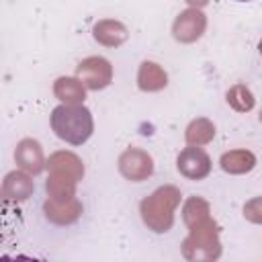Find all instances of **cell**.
I'll return each instance as SVG.
<instances>
[{"instance_id": "obj_11", "label": "cell", "mask_w": 262, "mask_h": 262, "mask_svg": "<svg viewBox=\"0 0 262 262\" xmlns=\"http://www.w3.org/2000/svg\"><path fill=\"white\" fill-rule=\"evenodd\" d=\"M166 86L164 70L154 61H143L139 68V88L141 90H160Z\"/></svg>"}, {"instance_id": "obj_14", "label": "cell", "mask_w": 262, "mask_h": 262, "mask_svg": "<svg viewBox=\"0 0 262 262\" xmlns=\"http://www.w3.org/2000/svg\"><path fill=\"white\" fill-rule=\"evenodd\" d=\"M227 102H229L235 111L244 113V111L254 108V94H252L244 84H235V86H231V88L227 90Z\"/></svg>"}, {"instance_id": "obj_15", "label": "cell", "mask_w": 262, "mask_h": 262, "mask_svg": "<svg viewBox=\"0 0 262 262\" xmlns=\"http://www.w3.org/2000/svg\"><path fill=\"white\" fill-rule=\"evenodd\" d=\"M244 215L254 221V223H262V199H254L244 207Z\"/></svg>"}, {"instance_id": "obj_2", "label": "cell", "mask_w": 262, "mask_h": 262, "mask_svg": "<svg viewBox=\"0 0 262 262\" xmlns=\"http://www.w3.org/2000/svg\"><path fill=\"white\" fill-rule=\"evenodd\" d=\"M178 203H180V192L174 186L158 188L151 196H147L141 203V217L145 225H149L158 233L168 231L172 227L174 209Z\"/></svg>"}, {"instance_id": "obj_16", "label": "cell", "mask_w": 262, "mask_h": 262, "mask_svg": "<svg viewBox=\"0 0 262 262\" xmlns=\"http://www.w3.org/2000/svg\"><path fill=\"white\" fill-rule=\"evenodd\" d=\"M186 2H190V4H199V6L207 4V0H186Z\"/></svg>"}, {"instance_id": "obj_7", "label": "cell", "mask_w": 262, "mask_h": 262, "mask_svg": "<svg viewBox=\"0 0 262 262\" xmlns=\"http://www.w3.org/2000/svg\"><path fill=\"white\" fill-rule=\"evenodd\" d=\"M16 162L25 170H29L33 174L41 172L43 170V151H41V145L37 141H33V139L20 141L18 147H16Z\"/></svg>"}, {"instance_id": "obj_3", "label": "cell", "mask_w": 262, "mask_h": 262, "mask_svg": "<svg viewBox=\"0 0 262 262\" xmlns=\"http://www.w3.org/2000/svg\"><path fill=\"white\" fill-rule=\"evenodd\" d=\"M78 78L90 90H100L111 84L113 68L104 57H86L78 63Z\"/></svg>"}, {"instance_id": "obj_17", "label": "cell", "mask_w": 262, "mask_h": 262, "mask_svg": "<svg viewBox=\"0 0 262 262\" xmlns=\"http://www.w3.org/2000/svg\"><path fill=\"white\" fill-rule=\"evenodd\" d=\"M258 49H260V55H262V41H260V45H258Z\"/></svg>"}, {"instance_id": "obj_13", "label": "cell", "mask_w": 262, "mask_h": 262, "mask_svg": "<svg viewBox=\"0 0 262 262\" xmlns=\"http://www.w3.org/2000/svg\"><path fill=\"white\" fill-rule=\"evenodd\" d=\"M213 135H215V127L207 119H196L186 129V141L188 143H196V145L207 143Z\"/></svg>"}, {"instance_id": "obj_10", "label": "cell", "mask_w": 262, "mask_h": 262, "mask_svg": "<svg viewBox=\"0 0 262 262\" xmlns=\"http://www.w3.org/2000/svg\"><path fill=\"white\" fill-rule=\"evenodd\" d=\"M53 90L55 96L66 104H82L84 100V84L76 78H59Z\"/></svg>"}, {"instance_id": "obj_18", "label": "cell", "mask_w": 262, "mask_h": 262, "mask_svg": "<svg viewBox=\"0 0 262 262\" xmlns=\"http://www.w3.org/2000/svg\"><path fill=\"white\" fill-rule=\"evenodd\" d=\"M235 2H250V0H235Z\"/></svg>"}, {"instance_id": "obj_1", "label": "cell", "mask_w": 262, "mask_h": 262, "mask_svg": "<svg viewBox=\"0 0 262 262\" xmlns=\"http://www.w3.org/2000/svg\"><path fill=\"white\" fill-rule=\"evenodd\" d=\"M51 129L72 145H82L92 135V115L82 104H61L51 111Z\"/></svg>"}, {"instance_id": "obj_5", "label": "cell", "mask_w": 262, "mask_h": 262, "mask_svg": "<svg viewBox=\"0 0 262 262\" xmlns=\"http://www.w3.org/2000/svg\"><path fill=\"white\" fill-rule=\"evenodd\" d=\"M178 172L190 180H203L211 172V160L205 149L196 147H184L178 156Z\"/></svg>"}, {"instance_id": "obj_12", "label": "cell", "mask_w": 262, "mask_h": 262, "mask_svg": "<svg viewBox=\"0 0 262 262\" xmlns=\"http://www.w3.org/2000/svg\"><path fill=\"white\" fill-rule=\"evenodd\" d=\"M33 190V182L20 174V172H12L6 176V182H4V192L10 196V199H16V201H25Z\"/></svg>"}, {"instance_id": "obj_19", "label": "cell", "mask_w": 262, "mask_h": 262, "mask_svg": "<svg viewBox=\"0 0 262 262\" xmlns=\"http://www.w3.org/2000/svg\"><path fill=\"white\" fill-rule=\"evenodd\" d=\"M260 121H262V113H260Z\"/></svg>"}, {"instance_id": "obj_8", "label": "cell", "mask_w": 262, "mask_h": 262, "mask_svg": "<svg viewBox=\"0 0 262 262\" xmlns=\"http://www.w3.org/2000/svg\"><path fill=\"white\" fill-rule=\"evenodd\" d=\"M256 164V158L252 151H246V149H233V151H227L221 156V168L225 172H231V174H244V172H250Z\"/></svg>"}, {"instance_id": "obj_6", "label": "cell", "mask_w": 262, "mask_h": 262, "mask_svg": "<svg viewBox=\"0 0 262 262\" xmlns=\"http://www.w3.org/2000/svg\"><path fill=\"white\" fill-rule=\"evenodd\" d=\"M119 170L125 178L133 180V182H141L143 178H147L151 174L154 164H151V158L145 151L131 147L119 158Z\"/></svg>"}, {"instance_id": "obj_4", "label": "cell", "mask_w": 262, "mask_h": 262, "mask_svg": "<svg viewBox=\"0 0 262 262\" xmlns=\"http://www.w3.org/2000/svg\"><path fill=\"white\" fill-rule=\"evenodd\" d=\"M205 27H207L205 14L199 8H188V10L180 12L178 18L174 20L172 33H174V39L176 41L192 43V41H196L205 33Z\"/></svg>"}, {"instance_id": "obj_9", "label": "cell", "mask_w": 262, "mask_h": 262, "mask_svg": "<svg viewBox=\"0 0 262 262\" xmlns=\"http://www.w3.org/2000/svg\"><path fill=\"white\" fill-rule=\"evenodd\" d=\"M94 39L102 45H121L127 39V29L117 20H102L94 27Z\"/></svg>"}]
</instances>
